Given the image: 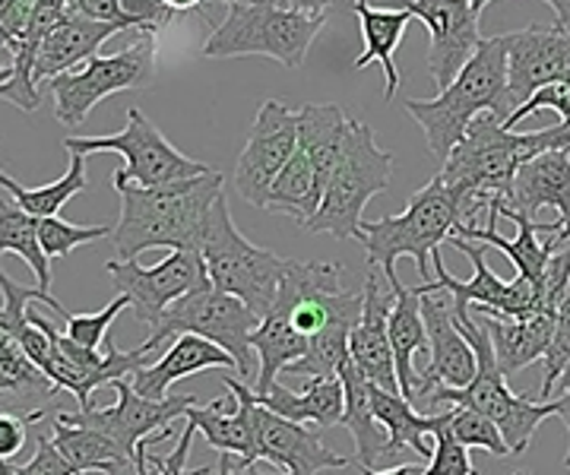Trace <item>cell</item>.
<instances>
[{"label":"cell","mask_w":570,"mask_h":475,"mask_svg":"<svg viewBox=\"0 0 570 475\" xmlns=\"http://www.w3.org/2000/svg\"><path fill=\"white\" fill-rule=\"evenodd\" d=\"M324 190L326 187L321 185L317 171L305 156V149L298 146L295 156L288 159V166L279 171V178L269 187L266 212L288 216L292 222H298V228H305L324 204Z\"/></svg>","instance_id":"32"},{"label":"cell","mask_w":570,"mask_h":475,"mask_svg":"<svg viewBox=\"0 0 570 475\" xmlns=\"http://www.w3.org/2000/svg\"><path fill=\"white\" fill-rule=\"evenodd\" d=\"M390 178H393V156L377 146V137L365 121L352 118L340 166L326 181L324 204L302 231L355 238L358 226L365 222L362 216H365L367 200L387 190Z\"/></svg>","instance_id":"7"},{"label":"cell","mask_w":570,"mask_h":475,"mask_svg":"<svg viewBox=\"0 0 570 475\" xmlns=\"http://www.w3.org/2000/svg\"><path fill=\"white\" fill-rule=\"evenodd\" d=\"M393 310H390V346H393V362H396V380L400 393L409 403H415L419 393V372H415V355L431 349L428 343L425 314H422V295L406 289L403 283L393 286Z\"/></svg>","instance_id":"28"},{"label":"cell","mask_w":570,"mask_h":475,"mask_svg":"<svg viewBox=\"0 0 570 475\" xmlns=\"http://www.w3.org/2000/svg\"><path fill=\"white\" fill-rule=\"evenodd\" d=\"M561 384H570V365H568V368H564V374H561V380H558V387H561Z\"/></svg>","instance_id":"58"},{"label":"cell","mask_w":570,"mask_h":475,"mask_svg":"<svg viewBox=\"0 0 570 475\" xmlns=\"http://www.w3.org/2000/svg\"><path fill=\"white\" fill-rule=\"evenodd\" d=\"M517 105L510 99L508 77V36L482 39L472 61L460 70V77L441 89L434 99H409L406 115L425 130L428 149L444 166L450 152L466 137V130L479 115H494L508 125Z\"/></svg>","instance_id":"2"},{"label":"cell","mask_w":570,"mask_h":475,"mask_svg":"<svg viewBox=\"0 0 570 475\" xmlns=\"http://www.w3.org/2000/svg\"><path fill=\"white\" fill-rule=\"evenodd\" d=\"M0 295H3V308H0V336H10V339H17V336L29 327V308H32L36 301L48 305L51 310H58L63 320L70 317V310L63 308L58 298H51L48 291L41 289L20 286V283H13L7 273L0 276Z\"/></svg>","instance_id":"37"},{"label":"cell","mask_w":570,"mask_h":475,"mask_svg":"<svg viewBox=\"0 0 570 475\" xmlns=\"http://www.w3.org/2000/svg\"><path fill=\"white\" fill-rule=\"evenodd\" d=\"M200 254H204L213 289L242 298L257 317H266L273 310L285 273L292 267V260L276 257L273 250L257 248L247 241L238 226L232 222L225 194L216 200V207L206 219Z\"/></svg>","instance_id":"6"},{"label":"cell","mask_w":570,"mask_h":475,"mask_svg":"<svg viewBox=\"0 0 570 475\" xmlns=\"http://www.w3.org/2000/svg\"><path fill=\"white\" fill-rule=\"evenodd\" d=\"M542 108L558 111V115H561V121H564V125H570V80H564V83H558V86H549V89H542V92H535L530 102L520 105V108L510 115V121L504 127H508V130H513V127L520 125L523 118H530V115L542 111Z\"/></svg>","instance_id":"43"},{"label":"cell","mask_w":570,"mask_h":475,"mask_svg":"<svg viewBox=\"0 0 570 475\" xmlns=\"http://www.w3.org/2000/svg\"><path fill=\"white\" fill-rule=\"evenodd\" d=\"M58 384L41 372L10 336H0V406L3 415H36L51 409Z\"/></svg>","instance_id":"23"},{"label":"cell","mask_w":570,"mask_h":475,"mask_svg":"<svg viewBox=\"0 0 570 475\" xmlns=\"http://www.w3.org/2000/svg\"><path fill=\"white\" fill-rule=\"evenodd\" d=\"M39 235H41V248L51 260H63L70 257L73 250L82 248V245H96L108 235H115L111 226H73L61 216H51V219H39Z\"/></svg>","instance_id":"39"},{"label":"cell","mask_w":570,"mask_h":475,"mask_svg":"<svg viewBox=\"0 0 570 475\" xmlns=\"http://www.w3.org/2000/svg\"><path fill=\"white\" fill-rule=\"evenodd\" d=\"M355 7V17H358V29H362V39H365V51L355 58V70H365L367 63H381L384 67V99H393L396 89H400V70H396V48L403 42V32H406L409 17L406 10H374L367 7V0H352Z\"/></svg>","instance_id":"30"},{"label":"cell","mask_w":570,"mask_h":475,"mask_svg":"<svg viewBox=\"0 0 570 475\" xmlns=\"http://www.w3.org/2000/svg\"><path fill=\"white\" fill-rule=\"evenodd\" d=\"M463 222V190L450 187L441 175H434L422 190L412 194V200L400 216H384L377 222L358 226V241L365 245L367 267H377L384 279L400 286L396 260L409 257L422 273L425 283H434L431 257L450 241L453 228Z\"/></svg>","instance_id":"3"},{"label":"cell","mask_w":570,"mask_h":475,"mask_svg":"<svg viewBox=\"0 0 570 475\" xmlns=\"http://www.w3.org/2000/svg\"><path fill=\"white\" fill-rule=\"evenodd\" d=\"M517 475H530V473H517Z\"/></svg>","instance_id":"60"},{"label":"cell","mask_w":570,"mask_h":475,"mask_svg":"<svg viewBox=\"0 0 570 475\" xmlns=\"http://www.w3.org/2000/svg\"><path fill=\"white\" fill-rule=\"evenodd\" d=\"M498 212L508 216H527L535 219L546 207L558 209V245L570 241V149H554V152H542L530 159L527 166L517 171L513 178V190L508 200L494 197Z\"/></svg>","instance_id":"19"},{"label":"cell","mask_w":570,"mask_h":475,"mask_svg":"<svg viewBox=\"0 0 570 475\" xmlns=\"http://www.w3.org/2000/svg\"><path fill=\"white\" fill-rule=\"evenodd\" d=\"M22 475H82V473L61 454V451H58L55 437L39 434L36 456H32V463H26V466H22Z\"/></svg>","instance_id":"47"},{"label":"cell","mask_w":570,"mask_h":475,"mask_svg":"<svg viewBox=\"0 0 570 475\" xmlns=\"http://www.w3.org/2000/svg\"><path fill=\"white\" fill-rule=\"evenodd\" d=\"M448 245L472 260V267H475L472 279H469V283H460L456 276H450L448 264H444V257H441V250H438V254L431 257V267L438 273V279L419 286V289H415L419 295H425V291H448L450 298H453V305L475 308L479 314H494V317H504V320H530L535 314H546V308H542V291L535 289L530 279L517 276L513 283H504V279L489 267V260H485V250L489 248H479L475 241L456 238V235H450Z\"/></svg>","instance_id":"11"},{"label":"cell","mask_w":570,"mask_h":475,"mask_svg":"<svg viewBox=\"0 0 570 475\" xmlns=\"http://www.w3.org/2000/svg\"><path fill=\"white\" fill-rule=\"evenodd\" d=\"M225 387L242 396L247 403V415H250V428H254V447H257V463H273L283 475H317L324 469H343L348 466V459L336 451H330L317 434L288 422L283 415H276L273 409H266L257 403L254 390L247 387L245 380L235 377H223Z\"/></svg>","instance_id":"14"},{"label":"cell","mask_w":570,"mask_h":475,"mask_svg":"<svg viewBox=\"0 0 570 475\" xmlns=\"http://www.w3.org/2000/svg\"><path fill=\"white\" fill-rule=\"evenodd\" d=\"M156 77V39L142 36L137 44L124 48L118 55H96L80 67L67 70L51 80L55 96V115L63 127H80L89 111L115 92L127 89H146Z\"/></svg>","instance_id":"10"},{"label":"cell","mask_w":570,"mask_h":475,"mask_svg":"<svg viewBox=\"0 0 570 475\" xmlns=\"http://www.w3.org/2000/svg\"><path fill=\"white\" fill-rule=\"evenodd\" d=\"M365 475H425L422 463H403V466H393V469H362Z\"/></svg>","instance_id":"52"},{"label":"cell","mask_w":570,"mask_h":475,"mask_svg":"<svg viewBox=\"0 0 570 475\" xmlns=\"http://www.w3.org/2000/svg\"><path fill=\"white\" fill-rule=\"evenodd\" d=\"M51 437L61 451L82 475L86 473H105V475H121L134 459L124 454L121 447L108 437V434L86 428V425H67L58 422L55 413L48 418Z\"/></svg>","instance_id":"34"},{"label":"cell","mask_w":570,"mask_h":475,"mask_svg":"<svg viewBox=\"0 0 570 475\" xmlns=\"http://www.w3.org/2000/svg\"><path fill=\"white\" fill-rule=\"evenodd\" d=\"M403 10L428 29V73L438 89H448L482 44V13L472 7V0H409Z\"/></svg>","instance_id":"16"},{"label":"cell","mask_w":570,"mask_h":475,"mask_svg":"<svg viewBox=\"0 0 570 475\" xmlns=\"http://www.w3.org/2000/svg\"><path fill=\"white\" fill-rule=\"evenodd\" d=\"M450 415H453V409H448V422L434 434V454L428 459L425 475H479V469L472 466L469 447H463L450 434Z\"/></svg>","instance_id":"41"},{"label":"cell","mask_w":570,"mask_h":475,"mask_svg":"<svg viewBox=\"0 0 570 475\" xmlns=\"http://www.w3.org/2000/svg\"><path fill=\"white\" fill-rule=\"evenodd\" d=\"M348 121L352 118H346V111L340 105H305L298 111V146L305 149V156L311 159L324 187L340 166Z\"/></svg>","instance_id":"31"},{"label":"cell","mask_w":570,"mask_h":475,"mask_svg":"<svg viewBox=\"0 0 570 475\" xmlns=\"http://www.w3.org/2000/svg\"><path fill=\"white\" fill-rule=\"evenodd\" d=\"M295 149H298V111H288L283 102L266 99L235 162V190L247 207L266 209L269 187L288 166Z\"/></svg>","instance_id":"15"},{"label":"cell","mask_w":570,"mask_h":475,"mask_svg":"<svg viewBox=\"0 0 570 475\" xmlns=\"http://www.w3.org/2000/svg\"><path fill=\"white\" fill-rule=\"evenodd\" d=\"M456 310V324L460 330L466 333V339L475 349V358H479V368H475V377L472 384H466L463 390H448V387H434L428 393L422 403H431L438 409V403H448V406H463V409H475V413L489 415L491 422L501 428L504 441L513 454H527L532 444V437L539 432V425L558 415V403L549 399V403H535L532 396H523V393H513L508 387V377L498 365V355H494V346H491V336L482 324V317H475L472 308H463V305H453Z\"/></svg>","instance_id":"4"},{"label":"cell","mask_w":570,"mask_h":475,"mask_svg":"<svg viewBox=\"0 0 570 475\" xmlns=\"http://www.w3.org/2000/svg\"><path fill=\"white\" fill-rule=\"evenodd\" d=\"M39 0H0V48L22 42Z\"/></svg>","instance_id":"44"},{"label":"cell","mask_w":570,"mask_h":475,"mask_svg":"<svg viewBox=\"0 0 570 475\" xmlns=\"http://www.w3.org/2000/svg\"><path fill=\"white\" fill-rule=\"evenodd\" d=\"M223 3H235V0H223ZM288 3L298 7V10H307V13H324L330 7V0H288Z\"/></svg>","instance_id":"54"},{"label":"cell","mask_w":570,"mask_h":475,"mask_svg":"<svg viewBox=\"0 0 570 475\" xmlns=\"http://www.w3.org/2000/svg\"><path fill=\"white\" fill-rule=\"evenodd\" d=\"M564 469L570 473V447H568V454H564Z\"/></svg>","instance_id":"59"},{"label":"cell","mask_w":570,"mask_h":475,"mask_svg":"<svg viewBox=\"0 0 570 475\" xmlns=\"http://www.w3.org/2000/svg\"><path fill=\"white\" fill-rule=\"evenodd\" d=\"M453 415H450V434L463 444V447H479V451H485V454L498 456V459H504L513 451L508 447V441H504V434L501 428L491 422L489 415L475 413V409H463V406H450Z\"/></svg>","instance_id":"38"},{"label":"cell","mask_w":570,"mask_h":475,"mask_svg":"<svg viewBox=\"0 0 570 475\" xmlns=\"http://www.w3.org/2000/svg\"><path fill=\"white\" fill-rule=\"evenodd\" d=\"M67 152L73 156H92V152H121L124 168L115 171L111 185H140V187H165L190 181L209 175L213 168L187 159L175 146L168 144L159 127L153 125L140 108H127V125L121 133L111 137H67L63 140Z\"/></svg>","instance_id":"9"},{"label":"cell","mask_w":570,"mask_h":475,"mask_svg":"<svg viewBox=\"0 0 570 475\" xmlns=\"http://www.w3.org/2000/svg\"><path fill=\"white\" fill-rule=\"evenodd\" d=\"M105 273L118 295L130 298L134 317L149 330L165 317L178 298L213 286L200 250H171L163 264L140 267L137 260H108Z\"/></svg>","instance_id":"13"},{"label":"cell","mask_w":570,"mask_h":475,"mask_svg":"<svg viewBox=\"0 0 570 475\" xmlns=\"http://www.w3.org/2000/svg\"><path fill=\"white\" fill-rule=\"evenodd\" d=\"M489 3H494V0H472V7H475V10H479V13H482V10H485V7H489Z\"/></svg>","instance_id":"57"},{"label":"cell","mask_w":570,"mask_h":475,"mask_svg":"<svg viewBox=\"0 0 570 475\" xmlns=\"http://www.w3.org/2000/svg\"><path fill=\"white\" fill-rule=\"evenodd\" d=\"M118 393V403L99 409V406H80L77 413H55L58 422L67 425H86V428H96V432L108 434L124 454L137 456L140 444L146 441H165L171 437V422L184 418L194 406H200L197 396H168V399H146L140 393L134 390L130 380H118L111 384Z\"/></svg>","instance_id":"12"},{"label":"cell","mask_w":570,"mask_h":475,"mask_svg":"<svg viewBox=\"0 0 570 475\" xmlns=\"http://www.w3.org/2000/svg\"><path fill=\"white\" fill-rule=\"evenodd\" d=\"M475 317H482V324L489 330L504 377L530 368L539 358L546 362L551 343H554V317L551 314H535L530 320H504V317L475 310Z\"/></svg>","instance_id":"25"},{"label":"cell","mask_w":570,"mask_h":475,"mask_svg":"<svg viewBox=\"0 0 570 475\" xmlns=\"http://www.w3.org/2000/svg\"><path fill=\"white\" fill-rule=\"evenodd\" d=\"M0 187L7 190V194H13L17 197V204H20L29 216H36V219H51V216H58L61 212L63 204H70L77 194L82 190H89V178H86V156H70V168L63 171V178H58L55 185H45V187H22L20 181H13L7 171L0 175Z\"/></svg>","instance_id":"36"},{"label":"cell","mask_w":570,"mask_h":475,"mask_svg":"<svg viewBox=\"0 0 570 475\" xmlns=\"http://www.w3.org/2000/svg\"><path fill=\"white\" fill-rule=\"evenodd\" d=\"M130 308V298L127 295H115L111 298V305H105L102 310H96V314H70L63 324H67V336L82 346V349H105V336L111 330V324L118 320V314L121 310Z\"/></svg>","instance_id":"40"},{"label":"cell","mask_w":570,"mask_h":475,"mask_svg":"<svg viewBox=\"0 0 570 475\" xmlns=\"http://www.w3.org/2000/svg\"><path fill=\"white\" fill-rule=\"evenodd\" d=\"M261 324H264V317H257L242 298L225 295V291L213 289V286H204V289L178 298L171 308L165 310V317L149 330L142 346L153 352L159 343L175 339V336H187V333L204 336V339L216 343L219 349H225L235 358L238 380L254 387L261 362H257V352L250 346V336Z\"/></svg>","instance_id":"8"},{"label":"cell","mask_w":570,"mask_h":475,"mask_svg":"<svg viewBox=\"0 0 570 475\" xmlns=\"http://www.w3.org/2000/svg\"><path fill=\"white\" fill-rule=\"evenodd\" d=\"M124 32L121 26H111V22H99V20H86V17H73L67 13L58 29L45 39L39 51V61H36V83H51L55 77H61L67 70L80 67L89 58L99 55L111 36Z\"/></svg>","instance_id":"22"},{"label":"cell","mask_w":570,"mask_h":475,"mask_svg":"<svg viewBox=\"0 0 570 475\" xmlns=\"http://www.w3.org/2000/svg\"><path fill=\"white\" fill-rule=\"evenodd\" d=\"M324 26V13H307L288 0H235L204 42V58L219 61L261 55L295 70L305 63L307 48Z\"/></svg>","instance_id":"5"},{"label":"cell","mask_w":570,"mask_h":475,"mask_svg":"<svg viewBox=\"0 0 570 475\" xmlns=\"http://www.w3.org/2000/svg\"><path fill=\"white\" fill-rule=\"evenodd\" d=\"M121 197V219L115 226L111 245L118 260H137L142 250H200L206 219L225 194L223 171H209L190 181L165 187L124 185L115 187Z\"/></svg>","instance_id":"1"},{"label":"cell","mask_w":570,"mask_h":475,"mask_svg":"<svg viewBox=\"0 0 570 475\" xmlns=\"http://www.w3.org/2000/svg\"><path fill=\"white\" fill-rule=\"evenodd\" d=\"M250 346H254L257 362H261L257 384L250 390L257 393V396H264V393L273 390V384H276L279 374H285L295 362L305 358L307 349H311V339L302 336L279 314H266L264 324L250 336Z\"/></svg>","instance_id":"33"},{"label":"cell","mask_w":570,"mask_h":475,"mask_svg":"<svg viewBox=\"0 0 570 475\" xmlns=\"http://www.w3.org/2000/svg\"><path fill=\"white\" fill-rule=\"evenodd\" d=\"M67 13L86 17V20L111 22V26H121L124 32H137L134 20L124 13V0H67Z\"/></svg>","instance_id":"46"},{"label":"cell","mask_w":570,"mask_h":475,"mask_svg":"<svg viewBox=\"0 0 570 475\" xmlns=\"http://www.w3.org/2000/svg\"><path fill=\"white\" fill-rule=\"evenodd\" d=\"M124 13L137 26V36H159L165 26L171 22L175 10H168L163 0H124Z\"/></svg>","instance_id":"45"},{"label":"cell","mask_w":570,"mask_h":475,"mask_svg":"<svg viewBox=\"0 0 570 475\" xmlns=\"http://www.w3.org/2000/svg\"><path fill=\"white\" fill-rule=\"evenodd\" d=\"M570 365V291L568 298L561 301L558 317H554V343H551L549 355H546V384L539 393V403H549L551 390L558 387L561 374Z\"/></svg>","instance_id":"42"},{"label":"cell","mask_w":570,"mask_h":475,"mask_svg":"<svg viewBox=\"0 0 570 475\" xmlns=\"http://www.w3.org/2000/svg\"><path fill=\"white\" fill-rule=\"evenodd\" d=\"M32 422L22 415H0V459H13L26 444V428Z\"/></svg>","instance_id":"48"},{"label":"cell","mask_w":570,"mask_h":475,"mask_svg":"<svg viewBox=\"0 0 570 475\" xmlns=\"http://www.w3.org/2000/svg\"><path fill=\"white\" fill-rule=\"evenodd\" d=\"M194 434H197V428L187 422V425H184L181 441H178V447H175V454L165 456V459H156V456H153V463H156V475H190V473H184V466H187V454H190Z\"/></svg>","instance_id":"49"},{"label":"cell","mask_w":570,"mask_h":475,"mask_svg":"<svg viewBox=\"0 0 570 475\" xmlns=\"http://www.w3.org/2000/svg\"><path fill=\"white\" fill-rule=\"evenodd\" d=\"M163 3L168 10H175V13H187V10H197L206 0H163Z\"/></svg>","instance_id":"55"},{"label":"cell","mask_w":570,"mask_h":475,"mask_svg":"<svg viewBox=\"0 0 570 475\" xmlns=\"http://www.w3.org/2000/svg\"><path fill=\"white\" fill-rule=\"evenodd\" d=\"M0 475H22V466H13L10 459H3L0 463Z\"/></svg>","instance_id":"56"},{"label":"cell","mask_w":570,"mask_h":475,"mask_svg":"<svg viewBox=\"0 0 570 475\" xmlns=\"http://www.w3.org/2000/svg\"><path fill=\"white\" fill-rule=\"evenodd\" d=\"M422 314H425L428 327V365L419 372V393L415 399L422 403L434 387H448V390H463L472 384L479 358L475 349L466 339V333L456 324V310L453 298L448 291H425L422 295Z\"/></svg>","instance_id":"17"},{"label":"cell","mask_w":570,"mask_h":475,"mask_svg":"<svg viewBox=\"0 0 570 475\" xmlns=\"http://www.w3.org/2000/svg\"><path fill=\"white\" fill-rule=\"evenodd\" d=\"M0 248H3V257H7V254L22 257V260L32 267L36 279H39L36 289L51 295V257L41 248L39 219L29 216V212L17 204V197L7 194V190H3V197H0Z\"/></svg>","instance_id":"35"},{"label":"cell","mask_w":570,"mask_h":475,"mask_svg":"<svg viewBox=\"0 0 570 475\" xmlns=\"http://www.w3.org/2000/svg\"><path fill=\"white\" fill-rule=\"evenodd\" d=\"M209 368H223V372H238L235 358L216 343H209L204 336H175L171 346L156 365H146L137 374H130L127 380L134 384V390L146 399H168L171 384H178L184 377L209 372Z\"/></svg>","instance_id":"21"},{"label":"cell","mask_w":570,"mask_h":475,"mask_svg":"<svg viewBox=\"0 0 570 475\" xmlns=\"http://www.w3.org/2000/svg\"><path fill=\"white\" fill-rule=\"evenodd\" d=\"M371 406H374L377 422H381L390 434L387 459H393L396 454H403L406 447H412L419 456L431 459L434 447H428L425 437L428 434L434 437L438 428L448 422V409H444V413H431V415L419 413V409H412V403H409L403 393L384 390V387H377V384H371Z\"/></svg>","instance_id":"29"},{"label":"cell","mask_w":570,"mask_h":475,"mask_svg":"<svg viewBox=\"0 0 570 475\" xmlns=\"http://www.w3.org/2000/svg\"><path fill=\"white\" fill-rule=\"evenodd\" d=\"M257 403L288 422H298V425L311 422L317 428H333V425H343V415H346V387H343V377L305 380L302 390H288L285 384H273V390L257 396Z\"/></svg>","instance_id":"26"},{"label":"cell","mask_w":570,"mask_h":475,"mask_svg":"<svg viewBox=\"0 0 570 475\" xmlns=\"http://www.w3.org/2000/svg\"><path fill=\"white\" fill-rule=\"evenodd\" d=\"M558 418L564 422V428L570 434V384H561V390H558Z\"/></svg>","instance_id":"53"},{"label":"cell","mask_w":570,"mask_h":475,"mask_svg":"<svg viewBox=\"0 0 570 475\" xmlns=\"http://www.w3.org/2000/svg\"><path fill=\"white\" fill-rule=\"evenodd\" d=\"M340 377H343V387H346L343 428L355 441V463H358V469H377L381 463H387L390 434L377 422L374 406H371V380L358 372L355 362H348Z\"/></svg>","instance_id":"27"},{"label":"cell","mask_w":570,"mask_h":475,"mask_svg":"<svg viewBox=\"0 0 570 475\" xmlns=\"http://www.w3.org/2000/svg\"><path fill=\"white\" fill-rule=\"evenodd\" d=\"M508 77L513 105H527L542 89L570 80V32L530 26L508 32Z\"/></svg>","instance_id":"18"},{"label":"cell","mask_w":570,"mask_h":475,"mask_svg":"<svg viewBox=\"0 0 570 475\" xmlns=\"http://www.w3.org/2000/svg\"><path fill=\"white\" fill-rule=\"evenodd\" d=\"M362 295H365L362 320L355 324L352 343H348L352 362L358 365V372L365 374L371 384L400 393L396 362H393V346H390V310H393L396 295L377 267H367Z\"/></svg>","instance_id":"20"},{"label":"cell","mask_w":570,"mask_h":475,"mask_svg":"<svg viewBox=\"0 0 570 475\" xmlns=\"http://www.w3.org/2000/svg\"><path fill=\"white\" fill-rule=\"evenodd\" d=\"M197 434H204L206 444L213 451L228 456H238L245 466L257 463V447H254V428H250V415H247V403L242 396L228 390V396L209 399L194 406L184 415Z\"/></svg>","instance_id":"24"},{"label":"cell","mask_w":570,"mask_h":475,"mask_svg":"<svg viewBox=\"0 0 570 475\" xmlns=\"http://www.w3.org/2000/svg\"><path fill=\"white\" fill-rule=\"evenodd\" d=\"M554 10V29H568L570 32V0H546Z\"/></svg>","instance_id":"51"},{"label":"cell","mask_w":570,"mask_h":475,"mask_svg":"<svg viewBox=\"0 0 570 475\" xmlns=\"http://www.w3.org/2000/svg\"><path fill=\"white\" fill-rule=\"evenodd\" d=\"M209 469H197V473L190 475H206ZM216 473L219 475H283V473H266L261 469V463H254V466H245L238 456H228V454H219V466H216Z\"/></svg>","instance_id":"50"}]
</instances>
